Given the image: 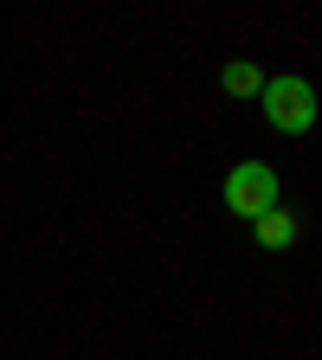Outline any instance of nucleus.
Returning <instances> with one entry per match:
<instances>
[{
  "label": "nucleus",
  "instance_id": "nucleus-1",
  "mask_svg": "<svg viewBox=\"0 0 322 360\" xmlns=\"http://www.w3.org/2000/svg\"><path fill=\"white\" fill-rule=\"evenodd\" d=\"M258 103H264V122L278 129V135H303V129H316V90L303 84V77H264V90H258Z\"/></svg>",
  "mask_w": 322,
  "mask_h": 360
},
{
  "label": "nucleus",
  "instance_id": "nucleus-2",
  "mask_svg": "<svg viewBox=\"0 0 322 360\" xmlns=\"http://www.w3.org/2000/svg\"><path fill=\"white\" fill-rule=\"evenodd\" d=\"M271 206H278V174H271L264 161H239L233 174H225V212L233 219H264Z\"/></svg>",
  "mask_w": 322,
  "mask_h": 360
},
{
  "label": "nucleus",
  "instance_id": "nucleus-3",
  "mask_svg": "<svg viewBox=\"0 0 322 360\" xmlns=\"http://www.w3.org/2000/svg\"><path fill=\"white\" fill-rule=\"evenodd\" d=\"M252 232H258V245H264V251H290V245L303 238V219H297L290 206H271V212L252 225Z\"/></svg>",
  "mask_w": 322,
  "mask_h": 360
},
{
  "label": "nucleus",
  "instance_id": "nucleus-4",
  "mask_svg": "<svg viewBox=\"0 0 322 360\" xmlns=\"http://www.w3.org/2000/svg\"><path fill=\"white\" fill-rule=\"evenodd\" d=\"M219 90H225V97H258V90H264V71L252 58H233V65L219 71Z\"/></svg>",
  "mask_w": 322,
  "mask_h": 360
}]
</instances>
